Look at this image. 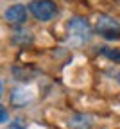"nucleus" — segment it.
Returning <instances> with one entry per match:
<instances>
[{
	"mask_svg": "<svg viewBox=\"0 0 120 129\" xmlns=\"http://www.w3.org/2000/svg\"><path fill=\"white\" fill-rule=\"evenodd\" d=\"M92 25L84 16H72L66 22V45L82 47L92 40Z\"/></svg>",
	"mask_w": 120,
	"mask_h": 129,
	"instance_id": "obj_1",
	"label": "nucleus"
},
{
	"mask_svg": "<svg viewBox=\"0 0 120 129\" xmlns=\"http://www.w3.org/2000/svg\"><path fill=\"white\" fill-rule=\"evenodd\" d=\"M27 9L38 22H50L57 16V6L54 0H32Z\"/></svg>",
	"mask_w": 120,
	"mask_h": 129,
	"instance_id": "obj_2",
	"label": "nucleus"
},
{
	"mask_svg": "<svg viewBox=\"0 0 120 129\" xmlns=\"http://www.w3.org/2000/svg\"><path fill=\"white\" fill-rule=\"evenodd\" d=\"M95 32L106 40H118L120 38V22L113 16L100 14L95 23Z\"/></svg>",
	"mask_w": 120,
	"mask_h": 129,
	"instance_id": "obj_3",
	"label": "nucleus"
},
{
	"mask_svg": "<svg viewBox=\"0 0 120 129\" xmlns=\"http://www.w3.org/2000/svg\"><path fill=\"white\" fill-rule=\"evenodd\" d=\"M34 101V90L27 88V86H16L11 90L9 95V102L13 108H23L27 104H31Z\"/></svg>",
	"mask_w": 120,
	"mask_h": 129,
	"instance_id": "obj_4",
	"label": "nucleus"
},
{
	"mask_svg": "<svg viewBox=\"0 0 120 129\" xmlns=\"http://www.w3.org/2000/svg\"><path fill=\"white\" fill-rule=\"evenodd\" d=\"M27 14H29L27 6H23V4H13V6H9V7L4 11V18H6L9 23L20 27V25H23V23L27 22Z\"/></svg>",
	"mask_w": 120,
	"mask_h": 129,
	"instance_id": "obj_5",
	"label": "nucleus"
},
{
	"mask_svg": "<svg viewBox=\"0 0 120 129\" xmlns=\"http://www.w3.org/2000/svg\"><path fill=\"white\" fill-rule=\"evenodd\" d=\"M68 129H92L93 127V118L86 113H75L68 118Z\"/></svg>",
	"mask_w": 120,
	"mask_h": 129,
	"instance_id": "obj_6",
	"label": "nucleus"
},
{
	"mask_svg": "<svg viewBox=\"0 0 120 129\" xmlns=\"http://www.w3.org/2000/svg\"><path fill=\"white\" fill-rule=\"evenodd\" d=\"M11 41H13L14 45H29V43L34 41V36H32V32L22 29V30H16L14 34L11 36Z\"/></svg>",
	"mask_w": 120,
	"mask_h": 129,
	"instance_id": "obj_7",
	"label": "nucleus"
},
{
	"mask_svg": "<svg viewBox=\"0 0 120 129\" xmlns=\"http://www.w3.org/2000/svg\"><path fill=\"white\" fill-rule=\"evenodd\" d=\"M99 52L104 56V57H108L109 61H113V63H120V50L118 48H111V47H100L99 48Z\"/></svg>",
	"mask_w": 120,
	"mask_h": 129,
	"instance_id": "obj_8",
	"label": "nucleus"
},
{
	"mask_svg": "<svg viewBox=\"0 0 120 129\" xmlns=\"http://www.w3.org/2000/svg\"><path fill=\"white\" fill-rule=\"evenodd\" d=\"M11 129H27V120L22 117H16L11 122Z\"/></svg>",
	"mask_w": 120,
	"mask_h": 129,
	"instance_id": "obj_9",
	"label": "nucleus"
},
{
	"mask_svg": "<svg viewBox=\"0 0 120 129\" xmlns=\"http://www.w3.org/2000/svg\"><path fill=\"white\" fill-rule=\"evenodd\" d=\"M7 120H9V113H7V109L0 106V124H4V122H7Z\"/></svg>",
	"mask_w": 120,
	"mask_h": 129,
	"instance_id": "obj_10",
	"label": "nucleus"
},
{
	"mask_svg": "<svg viewBox=\"0 0 120 129\" xmlns=\"http://www.w3.org/2000/svg\"><path fill=\"white\" fill-rule=\"evenodd\" d=\"M2 95H4V81L0 79V99H2Z\"/></svg>",
	"mask_w": 120,
	"mask_h": 129,
	"instance_id": "obj_11",
	"label": "nucleus"
},
{
	"mask_svg": "<svg viewBox=\"0 0 120 129\" xmlns=\"http://www.w3.org/2000/svg\"><path fill=\"white\" fill-rule=\"evenodd\" d=\"M116 81H118V84H120V72H118V75H116Z\"/></svg>",
	"mask_w": 120,
	"mask_h": 129,
	"instance_id": "obj_12",
	"label": "nucleus"
}]
</instances>
